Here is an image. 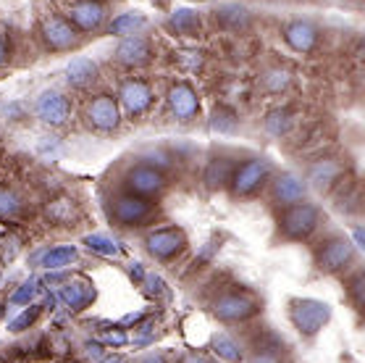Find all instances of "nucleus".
Returning <instances> with one entry per match:
<instances>
[{
    "label": "nucleus",
    "mask_w": 365,
    "mask_h": 363,
    "mask_svg": "<svg viewBox=\"0 0 365 363\" xmlns=\"http://www.w3.org/2000/svg\"><path fill=\"white\" fill-rule=\"evenodd\" d=\"M329 316H331V311L321 300H310V297H305V300H292V322L307 337H313L318 329H324Z\"/></svg>",
    "instance_id": "f257e3e1"
},
{
    "label": "nucleus",
    "mask_w": 365,
    "mask_h": 363,
    "mask_svg": "<svg viewBox=\"0 0 365 363\" xmlns=\"http://www.w3.org/2000/svg\"><path fill=\"white\" fill-rule=\"evenodd\" d=\"M318 227V211L316 206L307 203H294L282 214V232L292 239H302Z\"/></svg>",
    "instance_id": "f03ea898"
},
{
    "label": "nucleus",
    "mask_w": 365,
    "mask_h": 363,
    "mask_svg": "<svg viewBox=\"0 0 365 363\" xmlns=\"http://www.w3.org/2000/svg\"><path fill=\"white\" fill-rule=\"evenodd\" d=\"M268 164L266 161H260V158H255V161H247V164L237 166L232 171V190L234 195H250V192H255L263 182H266L268 176Z\"/></svg>",
    "instance_id": "7ed1b4c3"
},
{
    "label": "nucleus",
    "mask_w": 365,
    "mask_h": 363,
    "mask_svg": "<svg viewBox=\"0 0 365 363\" xmlns=\"http://www.w3.org/2000/svg\"><path fill=\"white\" fill-rule=\"evenodd\" d=\"M87 121L90 126H95L98 132H110V129H116L118 121H121V114H118V106L116 100L110 98V95H98V98H92L87 103Z\"/></svg>",
    "instance_id": "20e7f679"
},
{
    "label": "nucleus",
    "mask_w": 365,
    "mask_h": 363,
    "mask_svg": "<svg viewBox=\"0 0 365 363\" xmlns=\"http://www.w3.org/2000/svg\"><path fill=\"white\" fill-rule=\"evenodd\" d=\"M126 187H129L132 195L148 198V195H155V192H160L166 187V176L155 166H134L126 174Z\"/></svg>",
    "instance_id": "39448f33"
},
{
    "label": "nucleus",
    "mask_w": 365,
    "mask_h": 363,
    "mask_svg": "<svg viewBox=\"0 0 365 363\" xmlns=\"http://www.w3.org/2000/svg\"><path fill=\"white\" fill-rule=\"evenodd\" d=\"M42 40L50 50H68L76 45V29L71 26V21L61 16H48L42 19Z\"/></svg>",
    "instance_id": "423d86ee"
},
{
    "label": "nucleus",
    "mask_w": 365,
    "mask_h": 363,
    "mask_svg": "<svg viewBox=\"0 0 365 363\" xmlns=\"http://www.w3.org/2000/svg\"><path fill=\"white\" fill-rule=\"evenodd\" d=\"M257 311V303L247 295H237V292H226L216 300V316L224 322H245Z\"/></svg>",
    "instance_id": "0eeeda50"
},
{
    "label": "nucleus",
    "mask_w": 365,
    "mask_h": 363,
    "mask_svg": "<svg viewBox=\"0 0 365 363\" xmlns=\"http://www.w3.org/2000/svg\"><path fill=\"white\" fill-rule=\"evenodd\" d=\"M153 211V203L148 198H142V195H121L116 200V206H113V216H116L118 224H124V227H134V224L145 222Z\"/></svg>",
    "instance_id": "6e6552de"
},
{
    "label": "nucleus",
    "mask_w": 365,
    "mask_h": 363,
    "mask_svg": "<svg viewBox=\"0 0 365 363\" xmlns=\"http://www.w3.org/2000/svg\"><path fill=\"white\" fill-rule=\"evenodd\" d=\"M68 21L82 32H92L106 21V9L98 0H76L68 9Z\"/></svg>",
    "instance_id": "1a4fd4ad"
},
{
    "label": "nucleus",
    "mask_w": 365,
    "mask_h": 363,
    "mask_svg": "<svg viewBox=\"0 0 365 363\" xmlns=\"http://www.w3.org/2000/svg\"><path fill=\"white\" fill-rule=\"evenodd\" d=\"M37 116H40L45 124L61 126L66 124V119L71 116V103H68L61 92H45L37 100Z\"/></svg>",
    "instance_id": "9d476101"
},
{
    "label": "nucleus",
    "mask_w": 365,
    "mask_h": 363,
    "mask_svg": "<svg viewBox=\"0 0 365 363\" xmlns=\"http://www.w3.org/2000/svg\"><path fill=\"white\" fill-rule=\"evenodd\" d=\"M118 98H121V103H124L126 114L140 116V114H145V111L150 108V103H153V90H150L142 79H129V82H124Z\"/></svg>",
    "instance_id": "9b49d317"
},
{
    "label": "nucleus",
    "mask_w": 365,
    "mask_h": 363,
    "mask_svg": "<svg viewBox=\"0 0 365 363\" xmlns=\"http://www.w3.org/2000/svg\"><path fill=\"white\" fill-rule=\"evenodd\" d=\"M187 237L179 229H155L153 234H148V250L158 258H171L179 250H184Z\"/></svg>",
    "instance_id": "f8f14e48"
},
{
    "label": "nucleus",
    "mask_w": 365,
    "mask_h": 363,
    "mask_svg": "<svg viewBox=\"0 0 365 363\" xmlns=\"http://www.w3.org/2000/svg\"><path fill=\"white\" fill-rule=\"evenodd\" d=\"M352 245H349L347 239H331V242H326L324 248H321V253H318V264H321V269H326V272H341L344 266L352 261Z\"/></svg>",
    "instance_id": "ddd939ff"
},
{
    "label": "nucleus",
    "mask_w": 365,
    "mask_h": 363,
    "mask_svg": "<svg viewBox=\"0 0 365 363\" xmlns=\"http://www.w3.org/2000/svg\"><path fill=\"white\" fill-rule=\"evenodd\" d=\"M168 106H171V111L176 114V119L190 121L192 116L200 111V100L190 84H174V87L168 90Z\"/></svg>",
    "instance_id": "4468645a"
},
{
    "label": "nucleus",
    "mask_w": 365,
    "mask_h": 363,
    "mask_svg": "<svg viewBox=\"0 0 365 363\" xmlns=\"http://www.w3.org/2000/svg\"><path fill=\"white\" fill-rule=\"evenodd\" d=\"M284 40L297 53H310L318 42V29L307 21H292V24L284 26Z\"/></svg>",
    "instance_id": "2eb2a0df"
},
{
    "label": "nucleus",
    "mask_w": 365,
    "mask_h": 363,
    "mask_svg": "<svg viewBox=\"0 0 365 363\" xmlns=\"http://www.w3.org/2000/svg\"><path fill=\"white\" fill-rule=\"evenodd\" d=\"M150 56H153V50H150L148 40L140 37V34H132V37H126L116 50V58L124 64V66H142V64H148Z\"/></svg>",
    "instance_id": "dca6fc26"
},
{
    "label": "nucleus",
    "mask_w": 365,
    "mask_h": 363,
    "mask_svg": "<svg viewBox=\"0 0 365 363\" xmlns=\"http://www.w3.org/2000/svg\"><path fill=\"white\" fill-rule=\"evenodd\" d=\"M63 300L68 303L71 311H82V308H87L95 300V289H92L90 282L84 279L68 282L66 287H63Z\"/></svg>",
    "instance_id": "f3484780"
},
{
    "label": "nucleus",
    "mask_w": 365,
    "mask_h": 363,
    "mask_svg": "<svg viewBox=\"0 0 365 363\" xmlns=\"http://www.w3.org/2000/svg\"><path fill=\"white\" fill-rule=\"evenodd\" d=\"M66 74H68V84H71V87H87V84L95 82V76H98V66L92 64L90 58L79 56L68 64Z\"/></svg>",
    "instance_id": "a211bd4d"
},
{
    "label": "nucleus",
    "mask_w": 365,
    "mask_h": 363,
    "mask_svg": "<svg viewBox=\"0 0 365 363\" xmlns=\"http://www.w3.org/2000/svg\"><path fill=\"white\" fill-rule=\"evenodd\" d=\"M276 198L282 200V203H287V206H294V203H299L302 200V195H305V184L297 179V176H292V174H284V176H279L276 179Z\"/></svg>",
    "instance_id": "6ab92c4d"
},
{
    "label": "nucleus",
    "mask_w": 365,
    "mask_h": 363,
    "mask_svg": "<svg viewBox=\"0 0 365 363\" xmlns=\"http://www.w3.org/2000/svg\"><path fill=\"white\" fill-rule=\"evenodd\" d=\"M341 174V166L334 164V161H321L310 169V182H313V187L316 190H326V187H331L334 182L339 179Z\"/></svg>",
    "instance_id": "aec40b11"
},
{
    "label": "nucleus",
    "mask_w": 365,
    "mask_h": 363,
    "mask_svg": "<svg viewBox=\"0 0 365 363\" xmlns=\"http://www.w3.org/2000/svg\"><path fill=\"white\" fill-rule=\"evenodd\" d=\"M216 21L224 26H232V29H240V26L250 24V14H247V9H242L237 3H229V6L216 9Z\"/></svg>",
    "instance_id": "412c9836"
},
{
    "label": "nucleus",
    "mask_w": 365,
    "mask_h": 363,
    "mask_svg": "<svg viewBox=\"0 0 365 363\" xmlns=\"http://www.w3.org/2000/svg\"><path fill=\"white\" fill-rule=\"evenodd\" d=\"M229 179H232V164H229V158H213L207 164V171H205L207 187H221Z\"/></svg>",
    "instance_id": "4be33fe9"
},
{
    "label": "nucleus",
    "mask_w": 365,
    "mask_h": 363,
    "mask_svg": "<svg viewBox=\"0 0 365 363\" xmlns=\"http://www.w3.org/2000/svg\"><path fill=\"white\" fill-rule=\"evenodd\" d=\"M168 24H171V29H176L179 34H197L200 16H197V11L179 9V11H174V16H171Z\"/></svg>",
    "instance_id": "5701e85b"
},
{
    "label": "nucleus",
    "mask_w": 365,
    "mask_h": 363,
    "mask_svg": "<svg viewBox=\"0 0 365 363\" xmlns=\"http://www.w3.org/2000/svg\"><path fill=\"white\" fill-rule=\"evenodd\" d=\"M74 261H76V250L68 248V245L48 250V253H42V258H40V264L45 266V269H63V266L74 264Z\"/></svg>",
    "instance_id": "b1692460"
},
{
    "label": "nucleus",
    "mask_w": 365,
    "mask_h": 363,
    "mask_svg": "<svg viewBox=\"0 0 365 363\" xmlns=\"http://www.w3.org/2000/svg\"><path fill=\"white\" fill-rule=\"evenodd\" d=\"M84 245H87L92 253H100V256H108V258L121 253V248H118L110 237H106V234H90V237H84Z\"/></svg>",
    "instance_id": "393cba45"
},
{
    "label": "nucleus",
    "mask_w": 365,
    "mask_h": 363,
    "mask_svg": "<svg viewBox=\"0 0 365 363\" xmlns=\"http://www.w3.org/2000/svg\"><path fill=\"white\" fill-rule=\"evenodd\" d=\"M213 347H216V353L221 355V358H226L229 363H240L242 361L240 345H237L229 334H216V339H213Z\"/></svg>",
    "instance_id": "a878e982"
},
{
    "label": "nucleus",
    "mask_w": 365,
    "mask_h": 363,
    "mask_svg": "<svg viewBox=\"0 0 365 363\" xmlns=\"http://www.w3.org/2000/svg\"><path fill=\"white\" fill-rule=\"evenodd\" d=\"M252 363H282V345L274 337H268L266 342H260V347L255 350Z\"/></svg>",
    "instance_id": "bb28decb"
},
{
    "label": "nucleus",
    "mask_w": 365,
    "mask_h": 363,
    "mask_svg": "<svg viewBox=\"0 0 365 363\" xmlns=\"http://www.w3.org/2000/svg\"><path fill=\"white\" fill-rule=\"evenodd\" d=\"M145 24V19L137 16V14H121L118 19H113L108 26V32L110 34H132L137 26Z\"/></svg>",
    "instance_id": "cd10ccee"
},
{
    "label": "nucleus",
    "mask_w": 365,
    "mask_h": 363,
    "mask_svg": "<svg viewBox=\"0 0 365 363\" xmlns=\"http://www.w3.org/2000/svg\"><path fill=\"white\" fill-rule=\"evenodd\" d=\"M74 216V203L71 200H56L48 206V219L53 224H68Z\"/></svg>",
    "instance_id": "c85d7f7f"
},
{
    "label": "nucleus",
    "mask_w": 365,
    "mask_h": 363,
    "mask_svg": "<svg viewBox=\"0 0 365 363\" xmlns=\"http://www.w3.org/2000/svg\"><path fill=\"white\" fill-rule=\"evenodd\" d=\"M19 208H21V203H19L16 195H14L9 187H0V219H3V222L14 219V216L19 214Z\"/></svg>",
    "instance_id": "c756f323"
},
{
    "label": "nucleus",
    "mask_w": 365,
    "mask_h": 363,
    "mask_svg": "<svg viewBox=\"0 0 365 363\" xmlns=\"http://www.w3.org/2000/svg\"><path fill=\"white\" fill-rule=\"evenodd\" d=\"M234 126H237V119L229 108H216V114L210 119V129H216V132H232Z\"/></svg>",
    "instance_id": "7c9ffc66"
},
{
    "label": "nucleus",
    "mask_w": 365,
    "mask_h": 363,
    "mask_svg": "<svg viewBox=\"0 0 365 363\" xmlns=\"http://www.w3.org/2000/svg\"><path fill=\"white\" fill-rule=\"evenodd\" d=\"M37 316H40V308L37 306H32V308H26L24 314L19 316V319H14V322L9 324V329L11 332H24V329H29L34 322H37Z\"/></svg>",
    "instance_id": "2f4dec72"
},
{
    "label": "nucleus",
    "mask_w": 365,
    "mask_h": 363,
    "mask_svg": "<svg viewBox=\"0 0 365 363\" xmlns=\"http://www.w3.org/2000/svg\"><path fill=\"white\" fill-rule=\"evenodd\" d=\"M266 126H268V132H274V134L287 132V126H289L287 111H274V114H271V116L266 119Z\"/></svg>",
    "instance_id": "473e14b6"
},
{
    "label": "nucleus",
    "mask_w": 365,
    "mask_h": 363,
    "mask_svg": "<svg viewBox=\"0 0 365 363\" xmlns=\"http://www.w3.org/2000/svg\"><path fill=\"white\" fill-rule=\"evenodd\" d=\"M349 295L355 300V306H363V274H355V279L349 282Z\"/></svg>",
    "instance_id": "72a5a7b5"
},
{
    "label": "nucleus",
    "mask_w": 365,
    "mask_h": 363,
    "mask_svg": "<svg viewBox=\"0 0 365 363\" xmlns=\"http://www.w3.org/2000/svg\"><path fill=\"white\" fill-rule=\"evenodd\" d=\"M34 292H37V284H34V282H26V284H21V289H19L11 300H14V303H26V300L34 297Z\"/></svg>",
    "instance_id": "f704fd0d"
},
{
    "label": "nucleus",
    "mask_w": 365,
    "mask_h": 363,
    "mask_svg": "<svg viewBox=\"0 0 365 363\" xmlns=\"http://www.w3.org/2000/svg\"><path fill=\"white\" fill-rule=\"evenodd\" d=\"M16 239L11 237V248H6V242H0V261L6 264V261H14V256H16Z\"/></svg>",
    "instance_id": "c9c22d12"
},
{
    "label": "nucleus",
    "mask_w": 365,
    "mask_h": 363,
    "mask_svg": "<svg viewBox=\"0 0 365 363\" xmlns=\"http://www.w3.org/2000/svg\"><path fill=\"white\" fill-rule=\"evenodd\" d=\"M274 79H268V87H271V90H282V87H287V82H289V79H287V74H279V71H274Z\"/></svg>",
    "instance_id": "e433bc0d"
},
{
    "label": "nucleus",
    "mask_w": 365,
    "mask_h": 363,
    "mask_svg": "<svg viewBox=\"0 0 365 363\" xmlns=\"http://www.w3.org/2000/svg\"><path fill=\"white\" fill-rule=\"evenodd\" d=\"M9 61V45H6V37L0 34V66Z\"/></svg>",
    "instance_id": "4c0bfd02"
},
{
    "label": "nucleus",
    "mask_w": 365,
    "mask_h": 363,
    "mask_svg": "<svg viewBox=\"0 0 365 363\" xmlns=\"http://www.w3.org/2000/svg\"><path fill=\"white\" fill-rule=\"evenodd\" d=\"M184 363H207L202 355H197V353H190L187 358H184Z\"/></svg>",
    "instance_id": "58836bf2"
},
{
    "label": "nucleus",
    "mask_w": 365,
    "mask_h": 363,
    "mask_svg": "<svg viewBox=\"0 0 365 363\" xmlns=\"http://www.w3.org/2000/svg\"><path fill=\"white\" fill-rule=\"evenodd\" d=\"M142 363H166V361H163V355H148Z\"/></svg>",
    "instance_id": "ea45409f"
},
{
    "label": "nucleus",
    "mask_w": 365,
    "mask_h": 363,
    "mask_svg": "<svg viewBox=\"0 0 365 363\" xmlns=\"http://www.w3.org/2000/svg\"><path fill=\"white\" fill-rule=\"evenodd\" d=\"M355 239H357V248H365V245H363V229L355 232Z\"/></svg>",
    "instance_id": "a19ab883"
},
{
    "label": "nucleus",
    "mask_w": 365,
    "mask_h": 363,
    "mask_svg": "<svg viewBox=\"0 0 365 363\" xmlns=\"http://www.w3.org/2000/svg\"><path fill=\"white\" fill-rule=\"evenodd\" d=\"M106 363H124V358H118V355H116V358H108Z\"/></svg>",
    "instance_id": "79ce46f5"
}]
</instances>
